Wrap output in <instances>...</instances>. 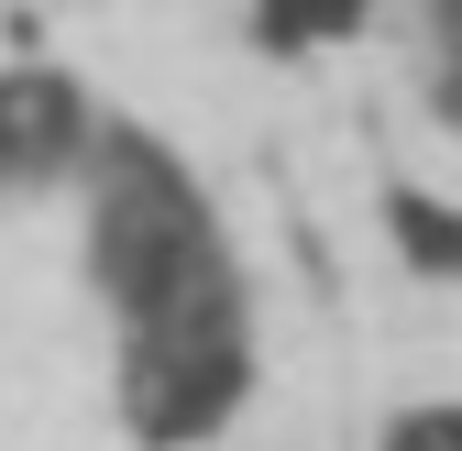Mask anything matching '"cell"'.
I'll return each mask as SVG.
<instances>
[{"label": "cell", "instance_id": "6", "mask_svg": "<svg viewBox=\"0 0 462 451\" xmlns=\"http://www.w3.org/2000/svg\"><path fill=\"white\" fill-rule=\"evenodd\" d=\"M430 110L462 122V0H430Z\"/></svg>", "mask_w": 462, "mask_h": 451}, {"label": "cell", "instance_id": "5", "mask_svg": "<svg viewBox=\"0 0 462 451\" xmlns=\"http://www.w3.org/2000/svg\"><path fill=\"white\" fill-rule=\"evenodd\" d=\"M364 23V0H254V33L275 55H298V44H330V33H353Z\"/></svg>", "mask_w": 462, "mask_h": 451}, {"label": "cell", "instance_id": "1", "mask_svg": "<svg viewBox=\"0 0 462 451\" xmlns=\"http://www.w3.org/2000/svg\"><path fill=\"white\" fill-rule=\"evenodd\" d=\"M88 275L122 308V342L243 319V275H231V243H220L199 177L143 122H110L88 154Z\"/></svg>", "mask_w": 462, "mask_h": 451}, {"label": "cell", "instance_id": "3", "mask_svg": "<svg viewBox=\"0 0 462 451\" xmlns=\"http://www.w3.org/2000/svg\"><path fill=\"white\" fill-rule=\"evenodd\" d=\"M99 154V122L67 67H0V188H44Z\"/></svg>", "mask_w": 462, "mask_h": 451}, {"label": "cell", "instance_id": "2", "mask_svg": "<svg viewBox=\"0 0 462 451\" xmlns=\"http://www.w3.org/2000/svg\"><path fill=\"white\" fill-rule=\"evenodd\" d=\"M243 397H254L243 319H199V330H143V342H122V419L154 451H188V440L231 429Z\"/></svg>", "mask_w": 462, "mask_h": 451}, {"label": "cell", "instance_id": "4", "mask_svg": "<svg viewBox=\"0 0 462 451\" xmlns=\"http://www.w3.org/2000/svg\"><path fill=\"white\" fill-rule=\"evenodd\" d=\"M385 232L419 275H462V209L430 198V188H385Z\"/></svg>", "mask_w": 462, "mask_h": 451}, {"label": "cell", "instance_id": "7", "mask_svg": "<svg viewBox=\"0 0 462 451\" xmlns=\"http://www.w3.org/2000/svg\"><path fill=\"white\" fill-rule=\"evenodd\" d=\"M385 451H462V408H408L385 429Z\"/></svg>", "mask_w": 462, "mask_h": 451}]
</instances>
